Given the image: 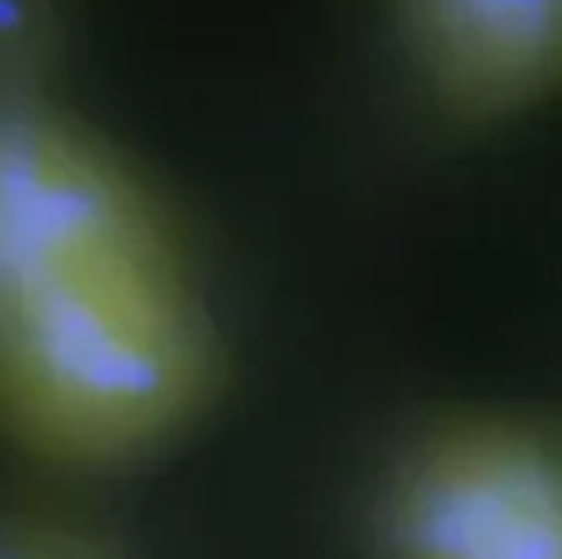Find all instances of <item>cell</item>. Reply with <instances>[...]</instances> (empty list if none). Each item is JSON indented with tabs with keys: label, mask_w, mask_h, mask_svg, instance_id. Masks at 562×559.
<instances>
[{
	"label": "cell",
	"mask_w": 562,
	"mask_h": 559,
	"mask_svg": "<svg viewBox=\"0 0 562 559\" xmlns=\"http://www.w3.org/2000/svg\"><path fill=\"white\" fill-rule=\"evenodd\" d=\"M430 98L462 122L541 104L562 72V0H394Z\"/></svg>",
	"instance_id": "277c9868"
},
{
	"label": "cell",
	"mask_w": 562,
	"mask_h": 559,
	"mask_svg": "<svg viewBox=\"0 0 562 559\" xmlns=\"http://www.w3.org/2000/svg\"><path fill=\"white\" fill-rule=\"evenodd\" d=\"M218 366L176 248L87 258L0 298V431L54 467L115 470L166 448Z\"/></svg>",
	"instance_id": "6da1fadb"
},
{
	"label": "cell",
	"mask_w": 562,
	"mask_h": 559,
	"mask_svg": "<svg viewBox=\"0 0 562 559\" xmlns=\"http://www.w3.org/2000/svg\"><path fill=\"white\" fill-rule=\"evenodd\" d=\"M0 559H126V552L108 535L72 516L47 510H4Z\"/></svg>",
	"instance_id": "8992f818"
},
{
	"label": "cell",
	"mask_w": 562,
	"mask_h": 559,
	"mask_svg": "<svg viewBox=\"0 0 562 559\" xmlns=\"http://www.w3.org/2000/svg\"><path fill=\"white\" fill-rule=\"evenodd\" d=\"M383 559H562V462L538 427L480 420L430 434L387 477Z\"/></svg>",
	"instance_id": "3957f363"
},
{
	"label": "cell",
	"mask_w": 562,
	"mask_h": 559,
	"mask_svg": "<svg viewBox=\"0 0 562 559\" xmlns=\"http://www.w3.org/2000/svg\"><path fill=\"white\" fill-rule=\"evenodd\" d=\"M54 54V0H0V90H47Z\"/></svg>",
	"instance_id": "5b68a950"
},
{
	"label": "cell",
	"mask_w": 562,
	"mask_h": 559,
	"mask_svg": "<svg viewBox=\"0 0 562 559\" xmlns=\"http://www.w3.org/2000/svg\"><path fill=\"white\" fill-rule=\"evenodd\" d=\"M176 248L144 183L47 90H0V298L87 258Z\"/></svg>",
	"instance_id": "7a4b0ae2"
}]
</instances>
